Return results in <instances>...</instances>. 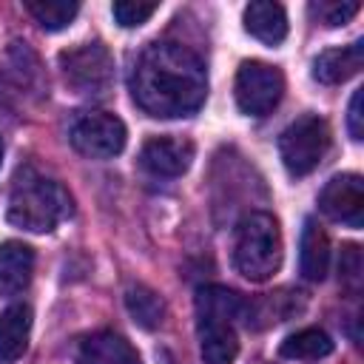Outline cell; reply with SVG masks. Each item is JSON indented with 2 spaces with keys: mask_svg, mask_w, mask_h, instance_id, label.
I'll use <instances>...</instances> for the list:
<instances>
[{
  "mask_svg": "<svg viewBox=\"0 0 364 364\" xmlns=\"http://www.w3.org/2000/svg\"><path fill=\"white\" fill-rule=\"evenodd\" d=\"M233 94H236V105L242 114L264 117L279 105V100L284 94V77L276 65H267L259 60H245L236 71Z\"/></svg>",
  "mask_w": 364,
  "mask_h": 364,
  "instance_id": "6",
  "label": "cell"
},
{
  "mask_svg": "<svg viewBox=\"0 0 364 364\" xmlns=\"http://www.w3.org/2000/svg\"><path fill=\"white\" fill-rule=\"evenodd\" d=\"M125 125L108 111H85L71 122L68 139L88 159H111L125 148Z\"/></svg>",
  "mask_w": 364,
  "mask_h": 364,
  "instance_id": "7",
  "label": "cell"
},
{
  "mask_svg": "<svg viewBox=\"0 0 364 364\" xmlns=\"http://www.w3.org/2000/svg\"><path fill=\"white\" fill-rule=\"evenodd\" d=\"M330 353H333V338L318 327H304V330L287 336L279 347V355L293 358V361H318Z\"/></svg>",
  "mask_w": 364,
  "mask_h": 364,
  "instance_id": "17",
  "label": "cell"
},
{
  "mask_svg": "<svg viewBox=\"0 0 364 364\" xmlns=\"http://www.w3.org/2000/svg\"><path fill=\"white\" fill-rule=\"evenodd\" d=\"M34 273V250L23 242L0 245V296H17L28 287Z\"/></svg>",
  "mask_w": 364,
  "mask_h": 364,
  "instance_id": "11",
  "label": "cell"
},
{
  "mask_svg": "<svg viewBox=\"0 0 364 364\" xmlns=\"http://www.w3.org/2000/svg\"><path fill=\"white\" fill-rule=\"evenodd\" d=\"M71 210H74L71 193L57 179L40 173L31 165L17 168L6 205V216L14 228L28 233H48L60 222H65Z\"/></svg>",
  "mask_w": 364,
  "mask_h": 364,
  "instance_id": "2",
  "label": "cell"
},
{
  "mask_svg": "<svg viewBox=\"0 0 364 364\" xmlns=\"http://www.w3.org/2000/svg\"><path fill=\"white\" fill-rule=\"evenodd\" d=\"M131 94L148 117H191L202 108L208 97L205 63L182 43L156 40L145 46L134 63Z\"/></svg>",
  "mask_w": 364,
  "mask_h": 364,
  "instance_id": "1",
  "label": "cell"
},
{
  "mask_svg": "<svg viewBox=\"0 0 364 364\" xmlns=\"http://www.w3.org/2000/svg\"><path fill=\"white\" fill-rule=\"evenodd\" d=\"M361 105H364V88L353 91V97H350V111H347V128H350V136H353L355 142L364 139V111H361Z\"/></svg>",
  "mask_w": 364,
  "mask_h": 364,
  "instance_id": "24",
  "label": "cell"
},
{
  "mask_svg": "<svg viewBox=\"0 0 364 364\" xmlns=\"http://www.w3.org/2000/svg\"><path fill=\"white\" fill-rule=\"evenodd\" d=\"M77 364H142L139 353L125 341L122 336L102 330L88 338H82L77 350Z\"/></svg>",
  "mask_w": 364,
  "mask_h": 364,
  "instance_id": "12",
  "label": "cell"
},
{
  "mask_svg": "<svg viewBox=\"0 0 364 364\" xmlns=\"http://www.w3.org/2000/svg\"><path fill=\"white\" fill-rule=\"evenodd\" d=\"M193 162V142L182 136H151L139 151V165L162 179L182 176Z\"/></svg>",
  "mask_w": 364,
  "mask_h": 364,
  "instance_id": "9",
  "label": "cell"
},
{
  "mask_svg": "<svg viewBox=\"0 0 364 364\" xmlns=\"http://www.w3.org/2000/svg\"><path fill=\"white\" fill-rule=\"evenodd\" d=\"M156 3H134V0H119L111 6V14L114 20L122 26V28H134V26H142L151 14H156Z\"/></svg>",
  "mask_w": 364,
  "mask_h": 364,
  "instance_id": "23",
  "label": "cell"
},
{
  "mask_svg": "<svg viewBox=\"0 0 364 364\" xmlns=\"http://www.w3.org/2000/svg\"><path fill=\"white\" fill-rule=\"evenodd\" d=\"M318 208L333 222L361 228L364 225V182H361V176L358 173L333 176L318 193Z\"/></svg>",
  "mask_w": 364,
  "mask_h": 364,
  "instance_id": "8",
  "label": "cell"
},
{
  "mask_svg": "<svg viewBox=\"0 0 364 364\" xmlns=\"http://www.w3.org/2000/svg\"><path fill=\"white\" fill-rule=\"evenodd\" d=\"M364 63V40H355L341 48H327L313 60V77L324 85H338L358 74Z\"/></svg>",
  "mask_w": 364,
  "mask_h": 364,
  "instance_id": "13",
  "label": "cell"
},
{
  "mask_svg": "<svg viewBox=\"0 0 364 364\" xmlns=\"http://www.w3.org/2000/svg\"><path fill=\"white\" fill-rule=\"evenodd\" d=\"M26 11L46 31H60L77 17L80 3H74V0H26Z\"/></svg>",
  "mask_w": 364,
  "mask_h": 364,
  "instance_id": "20",
  "label": "cell"
},
{
  "mask_svg": "<svg viewBox=\"0 0 364 364\" xmlns=\"http://www.w3.org/2000/svg\"><path fill=\"white\" fill-rule=\"evenodd\" d=\"M31 333V307L11 304L0 313V364H14L26 347Z\"/></svg>",
  "mask_w": 364,
  "mask_h": 364,
  "instance_id": "16",
  "label": "cell"
},
{
  "mask_svg": "<svg viewBox=\"0 0 364 364\" xmlns=\"http://www.w3.org/2000/svg\"><path fill=\"white\" fill-rule=\"evenodd\" d=\"M299 270L307 282H321L330 267V239L316 219H304L299 242Z\"/></svg>",
  "mask_w": 364,
  "mask_h": 364,
  "instance_id": "15",
  "label": "cell"
},
{
  "mask_svg": "<svg viewBox=\"0 0 364 364\" xmlns=\"http://www.w3.org/2000/svg\"><path fill=\"white\" fill-rule=\"evenodd\" d=\"M358 3L355 0H318L310 3V14L321 23V26H344L347 20H353L358 14Z\"/></svg>",
  "mask_w": 364,
  "mask_h": 364,
  "instance_id": "21",
  "label": "cell"
},
{
  "mask_svg": "<svg viewBox=\"0 0 364 364\" xmlns=\"http://www.w3.org/2000/svg\"><path fill=\"white\" fill-rule=\"evenodd\" d=\"M0 159H3V142H0Z\"/></svg>",
  "mask_w": 364,
  "mask_h": 364,
  "instance_id": "25",
  "label": "cell"
},
{
  "mask_svg": "<svg viewBox=\"0 0 364 364\" xmlns=\"http://www.w3.org/2000/svg\"><path fill=\"white\" fill-rule=\"evenodd\" d=\"M60 71L71 91L102 97L114 82V57L102 43H80L60 51Z\"/></svg>",
  "mask_w": 364,
  "mask_h": 364,
  "instance_id": "5",
  "label": "cell"
},
{
  "mask_svg": "<svg viewBox=\"0 0 364 364\" xmlns=\"http://www.w3.org/2000/svg\"><path fill=\"white\" fill-rule=\"evenodd\" d=\"M338 276H341V284H344L350 293H358L361 279H364V264H361V247H358V245H344V247H341V256H338Z\"/></svg>",
  "mask_w": 364,
  "mask_h": 364,
  "instance_id": "22",
  "label": "cell"
},
{
  "mask_svg": "<svg viewBox=\"0 0 364 364\" xmlns=\"http://www.w3.org/2000/svg\"><path fill=\"white\" fill-rule=\"evenodd\" d=\"M125 307L131 313V318L142 327V330H156L165 321V301L156 290L145 287V284H131L125 290Z\"/></svg>",
  "mask_w": 364,
  "mask_h": 364,
  "instance_id": "18",
  "label": "cell"
},
{
  "mask_svg": "<svg viewBox=\"0 0 364 364\" xmlns=\"http://www.w3.org/2000/svg\"><path fill=\"white\" fill-rule=\"evenodd\" d=\"M199 353L205 364H233L239 355V338L228 318H196Z\"/></svg>",
  "mask_w": 364,
  "mask_h": 364,
  "instance_id": "10",
  "label": "cell"
},
{
  "mask_svg": "<svg viewBox=\"0 0 364 364\" xmlns=\"http://www.w3.org/2000/svg\"><path fill=\"white\" fill-rule=\"evenodd\" d=\"M245 31L264 46H279L287 37V14L279 3L253 0L245 6Z\"/></svg>",
  "mask_w": 364,
  "mask_h": 364,
  "instance_id": "14",
  "label": "cell"
},
{
  "mask_svg": "<svg viewBox=\"0 0 364 364\" xmlns=\"http://www.w3.org/2000/svg\"><path fill=\"white\" fill-rule=\"evenodd\" d=\"M330 151V128L318 114L296 117L279 136V156L293 176L313 173Z\"/></svg>",
  "mask_w": 364,
  "mask_h": 364,
  "instance_id": "4",
  "label": "cell"
},
{
  "mask_svg": "<svg viewBox=\"0 0 364 364\" xmlns=\"http://www.w3.org/2000/svg\"><path fill=\"white\" fill-rule=\"evenodd\" d=\"M233 264L250 282H267L282 264L279 222L264 210H250L236 225Z\"/></svg>",
  "mask_w": 364,
  "mask_h": 364,
  "instance_id": "3",
  "label": "cell"
},
{
  "mask_svg": "<svg viewBox=\"0 0 364 364\" xmlns=\"http://www.w3.org/2000/svg\"><path fill=\"white\" fill-rule=\"evenodd\" d=\"M301 293H267L264 299H259V301H245V321H247V327H250V321L253 318H267L264 324H270V321H284V318H290L299 307H296V299H299Z\"/></svg>",
  "mask_w": 364,
  "mask_h": 364,
  "instance_id": "19",
  "label": "cell"
}]
</instances>
